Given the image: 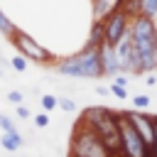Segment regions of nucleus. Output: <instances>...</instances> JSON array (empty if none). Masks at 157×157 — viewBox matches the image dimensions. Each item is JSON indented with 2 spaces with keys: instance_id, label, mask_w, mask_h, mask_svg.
I'll list each match as a JSON object with an SVG mask.
<instances>
[{
  "instance_id": "27",
  "label": "nucleus",
  "mask_w": 157,
  "mask_h": 157,
  "mask_svg": "<svg viewBox=\"0 0 157 157\" xmlns=\"http://www.w3.org/2000/svg\"><path fill=\"white\" fill-rule=\"evenodd\" d=\"M96 93L98 96H110V88L108 86H96Z\"/></svg>"
},
{
  "instance_id": "16",
  "label": "nucleus",
  "mask_w": 157,
  "mask_h": 157,
  "mask_svg": "<svg viewBox=\"0 0 157 157\" xmlns=\"http://www.w3.org/2000/svg\"><path fill=\"white\" fill-rule=\"evenodd\" d=\"M39 103H42V110H44V113H49V110H54V108H56L59 98H56V96H52V93H42Z\"/></svg>"
},
{
  "instance_id": "19",
  "label": "nucleus",
  "mask_w": 157,
  "mask_h": 157,
  "mask_svg": "<svg viewBox=\"0 0 157 157\" xmlns=\"http://www.w3.org/2000/svg\"><path fill=\"white\" fill-rule=\"evenodd\" d=\"M0 130H2V132H15V130H17L15 123H12V118H7L5 113H0Z\"/></svg>"
},
{
  "instance_id": "24",
  "label": "nucleus",
  "mask_w": 157,
  "mask_h": 157,
  "mask_svg": "<svg viewBox=\"0 0 157 157\" xmlns=\"http://www.w3.org/2000/svg\"><path fill=\"white\" fill-rule=\"evenodd\" d=\"M22 101H25L22 91H7V103H12V105H20Z\"/></svg>"
},
{
  "instance_id": "17",
  "label": "nucleus",
  "mask_w": 157,
  "mask_h": 157,
  "mask_svg": "<svg viewBox=\"0 0 157 157\" xmlns=\"http://www.w3.org/2000/svg\"><path fill=\"white\" fill-rule=\"evenodd\" d=\"M27 64H29V61H27L22 54H15V56L10 59V66H12L15 71H20V74H22V71H27Z\"/></svg>"
},
{
  "instance_id": "30",
  "label": "nucleus",
  "mask_w": 157,
  "mask_h": 157,
  "mask_svg": "<svg viewBox=\"0 0 157 157\" xmlns=\"http://www.w3.org/2000/svg\"><path fill=\"white\" fill-rule=\"evenodd\" d=\"M155 118H157V115H155Z\"/></svg>"
},
{
  "instance_id": "11",
  "label": "nucleus",
  "mask_w": 157,
  "mask_h": 157,
  "mask_svg": "<svg viewBox=\"0 0 157 157\" xmlns=\"http://www.w3.org/2000/svg\"><path fill=\"white\" fill-rule=\"evenodd\" d=\"M101 44H103V22L93 20L88 25V37H86V42H83L81 49H98Z\"/></svg>"
},
{
  "instance_id": "2",
  "label": "nucleus",
  "mask_w": 157,
  "mask_h": 157,
  "mask_svg": "<svg viewBox=\"0 0 157 157\" xmlns=\"http://www.w3.org/2000/svg\"><path fill=\"white\" fill-rule=\"evenodd\" d=\"M78 120L98 132L110 155L120 152V110H113L108 105H88L81 110Z\"/></svg>"
},
{
  "instance_id": "15",
  "label": "nucleus",
  "mask_w": 157,
  "mask_h": 157,
  "mask_svg": "<svg viewBox=\"0 0 157 157\" xmlns=\"http://www.w3.org/2000/svg\"><path fill=\"white\" fill-rule=\"evenodd\" d=\"M150 103H152V98H150L147 93H137V96L132 98V108H135V110H147Z\"/></svg>"
},
{
  "instance_id": "29",
  "label": "nucleus",
  "mask_w": 157,
  "mask_h": 157,
  "mask_svg": "<svg viewBox=\"0 0 157 157\" xmlns=\"http://www.w3.org/2000/svg\"><path fill=\"white\" fill-rule=\"evenodd\" d=\"M0 78H2V69H0Z\"/></svg>"
},
{
  "instance_id": "22",
  "label": "nucleus",
  "mask_w": 157,
  "mask_h": 157,
  "mask_svg": "<svg viewBox=\"0 0 157 157\" xmlns=\"http://www.w3.org/2000/svg\"><path fill=\"white\" fill-rule=\"evenodd\" d=\"M15 113H17V118H20V120H29V118H32V110H29L25 103L15 105Z\"/></svg>"
},
{
  "instance_id": "4",
  "label": "nucleus",
  "mask_w": 157,
  "mask_h": 157,
  "mask_svg": "<svg viewBox=\"0 0 157 157\" xmlns=\"http://www.w3.org/2000/svg\"><path fill=\"white\" fill-rule=\"evenodd\" d=\"M69 157H113L108 152V147L103 145V140L98 137V132L93 128H88L86 123H76L71 130V140H69Z\"/></svg>"
},
{
  "instance_id": "5",
  "label": "nucleus",
  "mask_w": 157,
  "mask_h": 157,
  "mask_svg": "<svg viewBox=\"0 0 157 157\" xmlns=\"http://www.w3.org/2000/svg\"><path fill=\"white\" fill-rule=\"evenodd\" d=\"M10 44L15 47L17 54H22L27 61H34L37 66H54V64H56V54H54L52 49H47L39 39H34L29 32L20 29V27L12 32Z\"/></svg>"
},
{
  "instance_id": "7",
  "label": "nucleus",
  "mask_w": 157,
  "mask_h": 157,
  "mask_svg": "<svg viewBox=\"0 0 157 157\" xmlns=\"http://www.w3.org/2000/svg\"><path fill=\"white\" fill-rule=\"evenodd\" d=\"M101 22H103V42L110 44V47H115V44L128 34V29H130V15H128L123 7H115V10H113L108 17H103Z\"/></svg>"
},
{
  "instance_id": "23",
  "label": "nucleus",
  "mask_w": 157,
  "mask_h": 157,
  "mask_svg": "<svg viewBox=\"0 0 157 157\" xmlns=\"http://www.w3.org/2000/svg\"><path fill=\"white\" fill-rule=\"evenodd\" d=\"M32 123H34L37 128H47V125H49V113H44V110L37 113V115L32 118Z\"/></svg>"
},
{
  "instance_id": "26",
  "label": "nucleus",
  "mask_w": 157,
  "mask_h": 157,
  "mask_svg": "<svg viewBox=\"0 0 157 157\" xmlns=\"http://www.w3.org/2000/svg\"><path fill=\"white\" fill-rule=\"evenodd\" d=\"M145 83H147V86H155V83H157V76H155V71L145 74Z\"/></svg>"
},
{
  "instance_id": "28",
  "label": "nucleus",
  "mask_w": 157,
  "mask_h": 157,
  "mask_svg": "<svg viewBox=\"0 0 157 157\" xmlns=\"http://www.w3.org/2000/svg\"><path fill=\"white\" fill-rule=\"evenodd\" d=\"M155 155H157V118H155Z\"/></svg>"
},
{
  "instance_id": "18",
  "label": "nucleus",
  "mask_w": 157,
  "mask_h": 157,
  "mask_svg": "<svg viewBox=\"0 0 157 157\" xmlns=\"http://www.w3.org/2000/svg\"><path fill=\"white\" fill-rule=\"evenodd\" d=\"M142 15L147 17H157V0H142Z\"/></svg>"
},
{
  "instance_id": "9",
  "label": "nucleus",
  "mask_w": 157,
  "mask_h": 157,
  "mask_svg": "<svg viewBox=\"0 0 157 157\" xmlns=\"http://www.w3.org/2000/svg\"><path fill=\"white\" fill-rule=\"evenodd\" d=\"M123 113H125V118L135 125V130L140 132L147 152H152V150H155V115H150V113H145V110H135V108L123 110ZM145 157H147V155H145Z\"/></svg>"
},
{
  "instance_id": "21",
  "label": "nucleus",
  "mask_w": 157,
  "mask_h": 157,
  "mask_svg": "<svg viewBox=\"0 0 157 157\" xmlns=\"http://www.w3.org/2000/svg\"><path fill=\"white\" fill-rule=\"evenodd\" d=\"M56 108H61V110H66V113H74V110H76V103H74L71 98H66V96H64V98H59Z\"/></svg>"
},
{
  "instance_id": "25",
  "label": "nucleus",
  "mask_w": 157,
  "mask_h": 157,
  "mask_svg": "<svg viewBox=\"0 0 157 157\" xmlns=\"http://www.w3.org/2000/svg\"><path fill=\"white\" fill-rule=\"evenodd\" d=\"M110 83H115V86H123V88H128V74H115V76L110 78Z\"/></svg>"
},
{
  "instance_id": "13",
  "label": "nucleus",
  "mask_w": 157,
  "mask_h": 157,
  "mask_svg": "<svg viewBox=\"0 0 157 157\" xmlns=\"http://www.w3.org/2000/svg\"><path fill=\"white\" fill-rule=\"evenodd\" d=\"M22 145H25V140H22V135H20L17 130H15V132H0V147H2V150L17 152Z\"/></svg>"
},
{
  "instance_id": "20",
  "label": "nucleus",
  "mask_w": 157,
  "mask_h": 157,
  "mask_svg": "<svg viewBox=\"0 0 157 157\" xmlns=\"http://www.w3.org/2000/svg\"><path fill=\"white\" fill-rule=\"evenodd\" d=\"M108 88H110V96H115L118 101H125V98H128V88H123V86H115V83H110Z\"/></svg>"
},
{
  "instance_id": "14",
  "label": "nucleus",
  "mask_w": 157,
  "mask_h": 157,
  "mask_svg": "<svg viewBox=\"0 0 157 157\" xmlns=\"http://www.w3.org/2000/svg\"><path fill=\"white\" fill-rule=\"evenodd\" d=\"M15 29H17V25H15V22H12V20H10V17H7V15H5V10H2V7H0V34H2V37H7V39H10V37H12V32H15Z\"/></svg>"
},
{
  "instance_id": "6",
  "label": "nucleus",
  "mask_w": 157,
  "mask_h": 157,
  "mask_svg": "<svg viewBox=\"0 0 157 157\" xmlns=\"http://www.w3.org/2000/svg\"><path fill=\"white\" fill-rule=\"evenodd\" d=\"M120 155L123 157H145L147 155V147H145L140 132L125 118L123 110H120Z\"/></svg>"
},
{
  "instance_id": "1",
  "label": "nucleus",
  "mask_w": 157,
  "mask_h": 157,
  "mask_svg": "<svg viewBox=\"0 0 157 157\" xmlns=\"http://www.w3.org/2000/svg\"><path fill=\"white\" fill-rule=\"evenodd\" d=\"M130 39L140 59L142 76L157 71V22L147 15H137L130 20Z\"/></svg>"
},
{
  "instance_id": "3",
  "label": "nucleus",
  "mask_w": 157,
  "mask_h": 157,
  "mask_svg": "<svg viewBox=\"0 0 157 157\" xmlns=\"http://www.w3.org/2000/svg\"><path fill=\"white\" fill-rule=\"evenodd\" d=\"M54 71L69 78H103L98 49H78L76 54L59 59L54 64Z\"/></svg>"
},
{
  "instance_id": "8",
  "label": "nucleus",
  "mask_w": 157,
  "mask_h": 157,
  "mask_svg": "<svg viewBox=\"0 0 157 157\" xmlns=\"http://www.w3.org/2000/svg\"><path fill=\"white\" fill-rule=\"evenodd\" d=\"M115 56H118L120 74H128V76H142L140 59H137V52H135L132 39H130V29H128V34L115 44Z\"/></svg>"
},
{
  "instance_id": "10",
  "label": "nucleus",
  "mask_w": 157,
  "mask_h": 157,
  "mask_svg": "<svg viewBox=\"0 0 157 157\" xmlns=\"http://www.w3.org/2000/svg\"><path fill=\"white\" fill-rule=\"evenodd\" d=\"M98 56H101V69H103V76L105 78H113L115 74H120V66H118V56H115V47L110 44H101L98 47Z\"/></svg>"
},
{
  "instance_id": "12",
  "label": "nucleus",
  "mask_w": 157,
  "mask_h": 157,
  "mask_svg": "<svg viewBox=\"0 0 157 157\" xmlns=\"http://www.w3.org/2000/svg\"><path fill=\"white\" fill-rule=\"evenodd\" d=\"M115 7H118V0H91V17L93 20H103Z\"/></svg>"
}]
</instances>
